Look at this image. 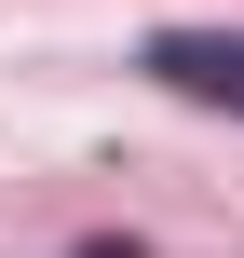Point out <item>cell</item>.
I'll use <instances>...</instances> for the list:
<instances>
[{
	"instance_id": "1",
	"label": "cell",
	"mask_w": 244,
	"mask_h": 258,
	"mask_svg": "<svg viewBox=\"0 0 244 258\" xmlns=\"http://www.w3.org/2000/svg\"><path fill=\"white\" fill-rule=\"evenodd\" d=\"M163 95H190V109H231L244 122V27H149V54H136Z\"/></svg>"
},
{
	"instance_id": "2",
	"label": "cell",
	"mask_w": 244,
	"mask_h": 258,
	"mask_svg": "<svg viewBox=\"0 0 244 258\" xmlns=\"http://www.w3.org/2000/svg\"><path fill=\"white\" fill-rule=\"evenodd\" d=\"M82 258H149V245H82Z\"/></svg>"
}]
</instances>
